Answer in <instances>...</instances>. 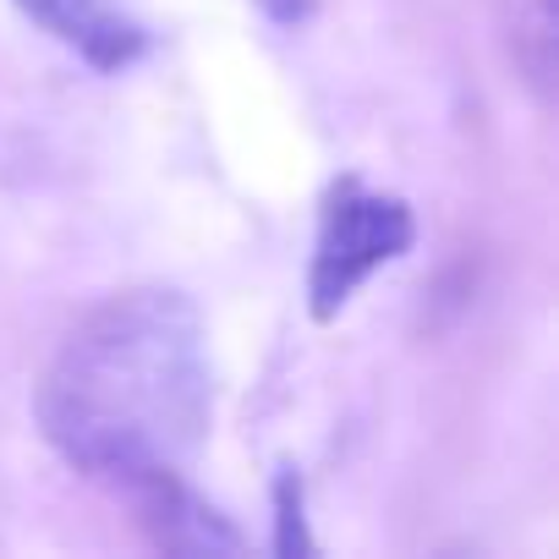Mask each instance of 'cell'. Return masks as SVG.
I'll return each instance as SVG.
<instances>
[{"label":"cell","instance_id":"6da1fadb","mask_svg":"<svg viewBox=\"0 0 559 559\" xmlns=\"http://www.w3.org/2000/svg\"><path fill=\"white\" fill-rule=\"evenodd\" d=\"M34 417L45 444L94 483L127 488L148 472H181L214 423L198 302L176 286L105 297L50 357Z\"/></svg>","mask_w":559,"mask_h":559},{"label":"cell","instance_id":"7a4b0ae2","mask_svg":"<svg viewBox=\"0 0 559 559\" xmlns=\"http://www.w3.org/2000/svg\"><path fill=\"white\" fill-rule=\"evenodd\" d=\"M412 241H417V214L406 198L368 192L357 176H341L319 214V241L308 263V313L319 324L341 319L346 302L384 263L412 252Z\"/></svg>","mask_w":559,"mask_h":559},{"label":"cell","instance_id":"3957f363","mask_svg":"<svg viewBox=\"0 0 559 559\" xmlns=\"http://www.w3.org/2000/svg\"><path fill=\"white\" fill-rule=\"evenodd\" d=\"M132 504V521L143 526V537L159 548V554H192V559H214V554H241V532L181 477V472H148V477H132L127 488Z\"/></svg>","mask_w":559,"mask_h":559},{"label":"cell","instance_id":"277c9868","mask_svg":"<svg viewBox=\"0 0 559 559\" xmlns=\"http://www.w3.org/2000/svg\"><path fill=\"white\" fill-rule=\"evenodd\" d=\"M50 39L78 50L94 72H127L148 56V28L121 0H17Z\"/></svg>","mask_w":559,"mask_h":559},{"label":"cell","instance_id":"5b68a950","mask_svg":"<svg viewBox=\"0 0 559 559\" xmlns=\"http://www.w3.org/2000/svg\"><path fill=\"white\" fill-rule=\"evenodd\" d=\"M554 34H559L554 0H526L515 12V61L543 105L554 99Z\"/></svg>","mask_w":559,"mask_h":559},{"label":"cell","instance_id":"8992f818","mask_svg":"<svg viewBox=\"0 0 559 559\" xmlns=\"http://www.w3.org/2000/svg\"><path fill=\"white\" fill-rule=\"evenodd\" d=\"M269 499H274V554H280V559H308V554H319V543H313V532H308V483H302V472H297V466H280Z\"/></svg>","mask_w":559,"mask_h":559},{"label":"cell","instance_id":"52a82bcc","mask_svg":"<svg viewBox=\"0 0 559 559\" xmlns=\"http://www.w3.org/2000/svg\"><path fill=\"white\" fill-rule=\"evenodd\" d=\"M258 7H263V17L280 23V28H302V23L319 12V0H258Z\"/></svg>","mask_w":559,"mask_h":559}]
</instances>
